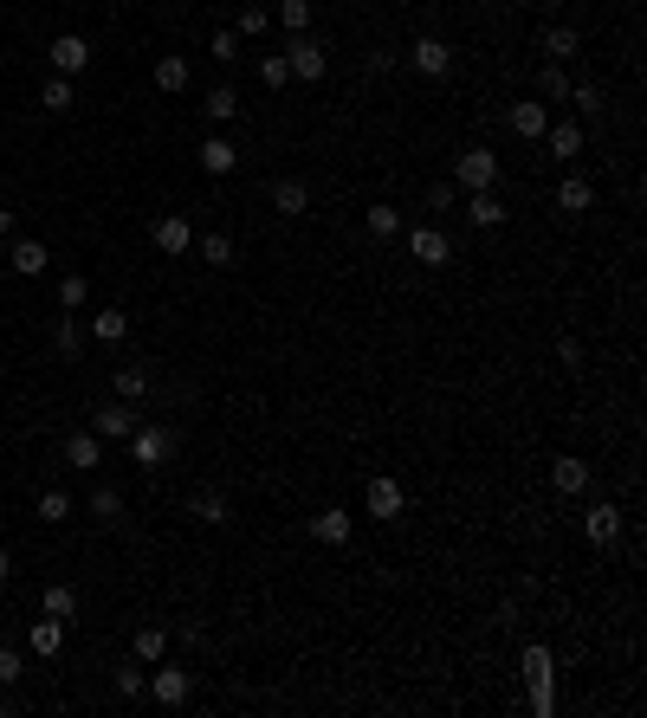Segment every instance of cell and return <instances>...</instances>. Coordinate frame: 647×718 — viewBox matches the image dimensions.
I'll list each match as a JSON object with an SVG mask.
<instances>
[{
  "label": "cell",
  "instance_id": "4fadbf2b",
  "mask_svg": "<svg viewBox=\"0 0 647 718\" xmlns=\"http://www.w3.org/2000/svg\"><path fill=\"white\" fill-rule=\"evenodd\" d=\"M408 253H415V266H447L453 246H447V233H440V227H415V233H408Z\"/></svg>",
  "mask_w": 647,
  "mask_h": 718
},
{
  "label": "cell",
  "instance_id": "8d00e7d4",
  "mask_svg": "<svg viewBox=\"0 0 647 718\" xmlns=\"http://www.w3.org/2000/svg\"><path fill=\"white\" fill-rule=\"evenodd\" d=\"M272 20H279L285 33H305V26H311V0H279V7H272Z\"/></svg>",
  "mask_w": 647,
  "mask_h": 718
},
{
  "label": "cell",
  "instance_id": "6da1fadb",
  "mask_svg": "<svg viewBox=\"0 0 647 718\" xmlns=\"http://www.w3.org/2000/svg\"><path fill=\"white\" fill-rule=\"evenodd\" d=\"M518 667H525V680H531V712L538 718H550L557 712V654H550V647H525V654H518Z\"/></svg>",
  "mask_w": 647,
  "mask_h": 718
},
{
  "label": "cell",
  "instance_id": "e0dca14e",
  "mask_svg": "<svg viewBox=\"0 0 647 718\" xmlns=\"http://www.w3.org/2000/svg\"><path fill=\"white\" fill-rule=\"evenodd\" d=\"M65 647V621H52V615H39L33 628H26V654H39V660H52Z\"/></svg>",
  "mask_w": 647,
  "mask_h": 718
},
{
  "label": "cell",
  "instance_id": "cb8c5ba5",
  "mask_svg": "<svg viewBox=\"0 0 647 718\" xmlns=\"http://www.w3.org/2000/svg\"><path fill=\"white\" fill-rule=\"evenodd\" d=\"M162 654H169V628H136V634H130V660H143V667H156Z\"/></svg>",
  "mask_w": 647,
  "mask_h": 718
},
{
  "label": "cell",
  "instance_id": "8992f818",
  "mask_svg": "<svg viewBox=\"0 0 647 718\" xmlns=\"http://www.w3.org/2000/svg\"><path fill=\"white\" fill-rule=\"evenodd\" d=\"M453 182H460L466 195H473V188H492V182H499V156H492L486 143H479V149H466V156L453 162Z\"/></svg>",
  "mask_w": 647,
  "mask_h": 718
},
{
  "label": "cell",
  "instance_id": "8fae6325",
  "mask_svg": "<svg viewBox=\"0 0 647 718\" xmlns=\"http://www.w3.org/2000/svg\"><path fill=\"white\" fill-rule=\"evenodd\" d=\"M363 505H369V518H402V505H408V492H402V479H369V492H363Z\"/></svg>",
  "mask_w": 647,
  "mask_h": 718
},
{
  "label": "cell",
  "instance_id": "f1b7e54d",
  "mask_svg": "<svg viewBox=\"0 0 647 718\" xmlns=\"http://www.w3.org/2000/svg\"><path fill=\"white\" fill-rule=\"evenodd\" d=\"M544 52H550V65L576 59V52H583V39H576V26H550V33H544Z\"/></svg>",
  "mask_w": 647,
  "mask_h": 718
},
{
  "label": "cell",
  "instance_id": "f6af8a7d",
  "mask_svg": "<svg viewBox=\"0 0 647 718\" xmlns=\"http://www.w3.org/2000/svg\"><path fill=\"white\" fill-rule=\"evenodd\" d=\"M26 680V654L20 647H0V686H20Z\"/></svg>",
  "mask_w": 647,
  "mask_h": 718
},
{
  "label": "cell",
  "instance_id": "ab89813d",
  "mask_svg": "<svg viewBox=\"0 0 647 718\" xmlns=\"http://www.w3.org/2000/svg\"><path fill=\"white\" fill-rule=\"evenodd\" d=\"M259 85H266V91L292 85V65H285V52H266V59H259Z\"/></svg>",
  "mask_w": 647,
  "mask_h": 718
},
{
  "label": "cell",
  "instance_id": "681fc988",
  "mask_svg": "<svg viewBox=\"0 0 647 718\" xmlns=\"http://www.w3.org/2000/svg\"><path fill=\"white\" fill-rule=\"evenodd\" d=\"M0 240H13V207H0Z\"/></svg>",
  "mask_w": 647,
  "mask_h": 718
},
{
  "label": "cell",
  "instance_id": "484cf974",
  "mask_svg": "<svg viewBox=\"0 0 647 718\" xmlns=\"http://www.w3.org/2000/svg\"><path fill=\"white\" fill-rule=\"evenodd\" d=\"M188 518L195 524H227V492H188Z\"/></svg>",
  "mask_w": 647,
  "mask_h": 718
},
{
  "label": "cell",
  "instance_id": "277c9868",
  "mask_svg": "<svg viewBox=\"0 0 647 718\" xmlns=\"http://www.w3.org/2000/svg\"><path fill=\"white\" fill-rule=\"evenodd\" d=\"M188 693H195V673L156 660V673H149V699H156V706H188Z\"/></svg>",
  "mask_w": 647,
  "mask_h": 718
},
{
  "label": "cell",
  "instance_id": "836d02e7",
  "mask_svg": "<svg viewBox=\"0 0 647 718\" xmlns=\"http://www.w3.org/2000/svg\"><path fill=\"white\" fill-rule=\"evenodd\" d=\"M91 518H98V524H123V492L117 486H98V492H91Z\"/></svg>",
  "mask_w": 647,
  "mask_h": 718
},
{
  "label": "cell",
  "instance_id": "ac0fdd59",
  "mask_svg": "<svg viewBox=\"0 0 647 718\" xmlns=\"http://www.w3.org/2000/svg\"><path fill=\"white\" fill-rule=\"evenodd\" d=\"M550 486H557L563 499H576V492H589V460H576V453H563V460L550 466Z\"/></svg>",
  "mask_w": 647,
  "mask_h": 718
},
{
  "label": "cell",
  "instance_id": "5b68a950",
  "mask_svg": "<svg viewBox=\"0 0 647 718\" xmlns=\"http://www.w3.org/2000/svg\"><path fill=\"white\" fill-rule=\"evenodd\" d=\"M46 59H52V72H59V78H78V72H91V39L85 33H59L46 46Z\"/></svg>",
  "mask_w": 647,
  "mask_h": 718
},
{
  "label": "cell",
  "instance_id": "52a82bcc",
  "mask_svg": "<svg viewBox=\"0 0 647 718\" xmlns=\"http://www.w3.org/2000/svg\"><path fill=\"white\" fill-rule=\"evenodd\" d=\"M130 427H136V408L123 402V395L91 408V434H98V440H130Z\"/></svg>",
  "mask_w": 647,
  "mask_h": 718
},
{
  "label": "cell",
  "instance_id": "ffe728a7",
  "mask_svg": "<svg viewBox=\"0 0 647 718\" xmlns=\"http://www.w3.org/2000/svg\"><path fill=\"white\" fill-rule=\"evenodd\" d=\"M195 156H201V169H208V175H233V169H240V149H233L227 136H208Z\"/></svg>",
  "mask_w": 647,
  "mask_h": 718
},
{
  "label": "cell",
  "instance_id": "7dc6e473",
  "mask_svg": "<svg viewBox=\"0 0 647 718\" xmlns=\"http://www.w3.org/2000/svg\"><path fill=\"white\" fill-rule=\"evenodd\" d=\"M557 363H563V369H583V343H576V337H557Z\"/></svg>",
  "mask_w": 647,
  "mask_h": 718
},
{
  "label": "cell",
  "instance_id": "c3c4849f",
  "mask_svg": "<svg viewBox=\"0 0 647 718\" xmlns=\"http://www.w3.org/2000/svg\"><path fill=\"white\" fill-rule=\"evenodd\" d=\"M428 207H434V214H447V207H453V188L434 182V188H428Z\"/></svg>",
  "mask_w": 647,
  "mask_h": 718
},
{
  "label": "cell",
  "instance_id": "d6a6232c",
  "mask_svg": "<svg viewBox=\"0 0 647 718\" xmlns=\"http://www.w3.org/2000/svg\"><path fill=\"white\" fill-rule=\"evenodd\" d=\"M110 686H117L123 699H143V686H149V673H143V660H123L117 673H110Z\"/></svg>",
  "mask_w": 647,
  "mask_h": 718
},
{
  "label": "cell",
  "instance_id": "5bb4252c",
  "mask_svg": "<svg viewBox=\"0 0 647 718\" xmlns=\"http://www.w3.org/2000/svg\"><path fill=\"white\" fill-rule=\"evenodd\" d=\"M46 266H52L46 240H13V246H7V272H20V279H39Z\"/></svg>",
  "mask_w": 647,
  "mask_h": 718
},
{
  "label": "cell",
  "instance_id": "d590c367",
  "mask_svg": "<svg viewBox=\"0 0 647 718\" xmlns=\"http://www.w3.org/2000/svg\"><path fill=\"white\" fill-rule=\"evenodd\" d=\"M369 233H376V240H395V233H402V207L376 201V207H369Z\"/></svg>",
  "mask_w": 647,
  "mask_h": 718
},
{
  "label": "cell",
  "instance_id": "7a4b0ae2",
  "mask_svg": "<svg viewBox=\"0 0 647 718\" xmlns=\"http://www.w3.org/2000/svg\"><path fill=\"white\" fill-rule=\"evenodd\" d=\"M130 460L143 466V473L169 466V460H175V427H149V421H136V427H130Z\"/></svg>",
  "mask_w": 647,
  "mask_h": 718
},
{
  "label": "cell",
  "instance_id": "b9f144b4",
  "mask_svg": "<svg viewBox=\"0 0 647 718\" xmlns=\"http://www.w3.org/2000/svg\"><path fill=\"white\" fill-rule=\"evenodd\" d=\"M117 395H123V402H143V395H149V369H117Z\"/></svg>",
  "mask_w": 647,
  "mask_h": 718
},
{
  "label": "cell",
  "instance_id": "9a60e30c",
  "mask_svg": "<svg viewBox=\"0 0 647 718\" xmlns=\"http://www.w3.org/2000/svg\"><path fill=\"white\" fill-rule=\"evenodd\" d=\"M589 207H596V182H589V175H563L557 182V214H589Z\"/></svg>",
  "mask_w": 647,
  "mask_h": 718
},
{
  "label": "cell",
  "instance_id": "f907efd6",
  "mask_svg": "<svg viewBox=\"0 0 647 718\" xmlns=\"http://www.w3.org/2000/svg\"><path fill=\"white\" fill-rule=\"evenodd\" d=\"M7 576H13V557H7V550H0V583H7Z\"/></svg>",
  "mask_w": 647,
  "mask_h": 718
},
{
  "label": "cell",
  "instance_id": "f546056e",
  "mask_svg": "<svg viewBox=\"0 0 647 718\" xmlns=\"http://www.w3.org/2000/svg\"><path fill=\"white\" fill-rule=\"evenodd\" d=\"M201 110H208V123H233V117H240V91H233V85H214Z\"/></svg>",
  "mask_w": 647,
  "mask_h": 718
},
{
  "label": "cell",
  "instance_id": "9c48e42d",
  "mask_svg": "<svg viewBox=\"0 0 647 718\" xmlns=\"http://www.w3.org/2000/svg\"><path fill=\"white\" fill-rule=\"evenodd\" d=\"M583 537H589L596 550H609L615 537H622V505H609V499L589 505V512H583Z\"/></svg>",
  "mask_w": 647,
  "mask_h": 718
},
{
  "label": "cell",
  "instance_id": "816d5d0a",
  "mask_svg": "<svg viewBox=\"0 0 647 718\" xmlns=\"http://www.w3.org/2000/svg\"><path fill=\"white\" fill-rule=\"evenodd\" d=\"M0 279H7V253H0Z\"/></svg>",
  "mask_w": 647,
  "mask_h": 718
},
{
  "label": "cell",
  "instance_id": "3957f363",
  "mask_svg": "<svg viewBox=\"0 0 647 718\" xmlns=\"http://www.w3.org/2000/svg\"><path fill=\"white\" fill-rule=\"evenodd\" d=\"M285 65H292V78H305V85H318L330 72V52L318 46L311 33H292V46H285Z\"/></svg>",
  "mask_w": 647,
  "mask_h": 718
},
{
  "label": "cell",
  "instance_id": "44dd1931",
  "mask_svg": "<svg viewBox=\"0 0 647 718\" xmlns=\"http://www.w3.org/2000/svg\"><path fill=\"white\" fill-rule=\"evenodd\" d=\"M272 207H279L285 220L311 214V188H305V182H292V175H285V182H272Z\"/></svg>",
  "mask_w": 647,
  "mask_h": 718
},
{
  "label": "cell",
  "instance_id": "1f68e13d",
  "mask_svg": "<svg viewBox=\"0 0 647 718\" xmlns=\"http://www.w3.org/2000/svg\"><path fill=\"white\" fill-rule=\"evenodd\" d=\"M195 253H201V266H214V272H227V266H233V240H227V233H201Z\"/></svg>",
  "mask_w": 647,
  "mask_h": 718
},
{
  "label": "cell",
  "instance_id": "4dcf8cb0",
  "mask_svg": "<svg viewBox=\"0 0 647 718\" xmlns=\"http://www.w3.org/2000/svg\"><path fill=\"white\" fill-rule=\"evenodd\" d=\"M78 104V91H72V78H46V91H39V110H52V117H65V110Z\"/></svg>",
  "mask_w": 647,
  "mask_h": 718
},
{
  "label": "cell",
  "instance_id": "f35d334b",
  "mask_svg": "<svg viewBox=\"0 0 647 718\" xmlns=\"http://www.w3.org/2000/svg\"><path fill=\"white\" fill-rule=\"evenodd\" d=\"M570 104L583 110V117H602V110H609V104H602V85H596V78H583V85H570Z\"/></svg>",
  "mask_w": 647,
  "mask_h": 718
},
{
  "label": "cell",
  "instance_id": "bcb514c9",
  "mask_svg": "<svg viewBox=\"0 0 647 718\" xmlns=\"http://www.w3.org/2000/svg\"><path fill=\"white\" fill-rule=\"evenodd\" d=\"M208 52H214L220 65H233V59H240V33H214V46H208Z\"/></svg>",
  "mask_w": 647,
  "mask_h": 718
},
{
  "label": "cell",
  "instance_id": "60d3db41",
  "mask_svg": "<svg viewBox=\"0 0 647 718\" xmlns=\"http://www.w3.org/2000/svg\"><path fill=\"white\" fill-rule=\"evenodd\" d=\"M52 350H59V356H78V350H85V330H78V317H72V311H65V324L52 330Z\"/></svg>",
  "mask_w": 647,
  "mask_h": 718
},
{
  "label": "cell",
  "instance_id": "2e32d148",
  "mask_svg": "<svg viewBox=\"0 0 647 718\" xmlns=\"http://www.w3.org/2000/svg\"><path fill=\"white\" fill-rule=\"evenodd\" d=\"M65 466H72V473H91V466H104V440L98 434H65Z\"/></svg>",
  "mask_w": 647,
  "mask_h": 718
},
{
  "label": "cell",
  "instance_id": "603a6c76",
  "mask_svg": "<svg viewBox=\"0 0 647 718\" xmlns=\"http://www.w3.org/2000/svg\"><path fill=\"white\" fill-rule=\"evenodd\" d=\"M39 615L72 621V615H78V589H72V583H46V589H39Z\"/></svg>",
  "mask_w": 647,
  "mask_h": 718
},
{
  "label": "cell",
  "instance_id": "30bf717a",
  "mask_svg": "<svg viewBox=\"0 0 647 718\" xmlns=\"http://www.w3.org/2000/svg\"><path fill=\"white\" fill-rule=\"evenodd\" d=\"M149 240H156V253H169V259L195 253V227H188L182 214H162V220H156V233H149Z\"/></svg>",
  "mask_w": 647,
  "mask_h": 718
},
{
  "label": "cell",
  "instance_id": "7c38bea8",
  "mask_svg": "<svg viewBox=\"0 0 647 718\" xmlns=\"http://www.w3.org/2000/svg\"><path fill=\"white\" fill-rule=\"evenodd\" d=\"M505 117H512V136H525V143H538V136L550 130V104H544V98H525V104H512Z\"/></svg>",
  "mask_w": 647,
  "mask_h": 718
},
{
  "label": "cell",
  "instance_id": "83f0119b",
  "mask_svg": "<svg viewBox=\"0 0 647 718\" xmlns=\"http://www.w3.org/2000/svg\"><path fill=\"white\" fill-rule=\"evenodd\" d=\"M91 337L98 343H123L130 337V311H91Z\"/></svg>",
  "mask_w": 647,
  "mask_h": 718
},
{
  "label": "cell",
  "instance_id": "7402d4cb",
  "mask_svg": "<svg viewBox=\"0 0 647 718\" xmlns=\"http://www.w3.org/2000/svg\"><path fill=\"white\" fill-rule=\"evenodd\" d=\"M311 537H318V544H350V512H343V505H324V512L311 518Z\"/></svg>",
  "mask_w": 647,
  "mask_h": 718
},
{
  "label": "cell",
  "instance_id": "74e56055",
  "mask_svg": "<svg viewBox=\"0 0 647 718\" xmlns=\"http://www.w3.org/2000/svg\"><path fill=\"white\" fill-rule=\"evenodd\" d=\"M538 91H544V104H570V78H563V65H544Z\"/></svg>",
  "mask_w": 647,
  "mask_h": 718
},
{
  "label": "cell",
  "instance_id": "d6986e66",
  "mask_svg": "<svg viewBox=\"0 0 647 718\" xmlns=\"http://www.w3.org/2000/svg\"><path fill=\"white\" fill-rule=\"evenodd\" d=\"M544 143H550V156H557V162H576V156H583V123H570V117L550 123Z\"/></svg>",
  "mask_w": 647,
  "mask_h": 718
},
{
  "label": "cell",
  "instance_id": "4316f807",
  "mask_svg": "<svg viewBox=\"0 0 647 718\" xmlns=\"http://www.w3.org/2000/svg\"><path fill=\"white\" fill-rule=\"evenodd\" d=\"M156 91H188V59L182 52H162L156 59Z\"/></svg>",
  "mask_w": 647,
  "mask_h": 718
},
{
  "label": "cell",
  "instance_id": "d4e9b609",
  "mask_svg": "<svg viewBox=\"0 0 647 718\" xmlns=\"http://www.w3.org/2000/svg\"><path fill=\"white\" fill-rule=\"evenodd\" d=\"M466 220H473V227H499V220H505V201L492 195V188H473V201H466Z\"/></svg>",
  "mask_w": 647,
  "mask_h": 718
},
{
  "label": "cell",
  "instance_id": "e575fe53",
  "mask_svg": "<svg viewBox=\"0 0 647 718\" xmlns=\"http://www.w3.org/2000/svg\"><path fill=\"white\" fill-rule=\"evenodd\" d=\"M65 518H72V492L46 486V492H39V524H65Z\"/></svg>",
  "mask_w": 647,
  "mask_h": 718
},
{
  "label": "cell",
  "instance_id": "ee69618b",
  "mask_svg": "<svg viewBox=\"0 0 647 718\" xmlns=\"http://www.w3.org/2000/svg\"><path fill=\"white\" fill-rule=\"evenodd\" d=\"M266 26H272V13H266V7H240V20H233V33H240V39H259Z\"/></svg>",
  "mask_w": 647,
  "mask_h": 718
},
{
  "label": "cell",
  "instance_id": "ba28073f",
  "mask_svg": "<svg viewBox=\"0 0 647 718\" xmlns=\"http://www.w3.org/2000/svg\"><path fill=\"white\" fill-rule=\"evenodd\" d=\"M408 59H415L421 78H447L453 72V46H447V39H434V33H421L415 46H408Z\"/></svg>",
  "mask_w": 647,
  "mask_h": 718
},
{
  "label": "cell",
  "instance_id": "7bdbcfd3",
  "mask_svg": "<svg viewBox=\"0 0 647 718\" xmlns=\"http://www.w3.org/2000/svg\"><path fill=\"white\" fill-rule=\"evenodd\" d=\"M85 298H91V285L78 279V272H65V279H59V305L65 311H85Z\"/></svg>",
  "mask_w": 647,
  "mask_h": 718
}]
</instances>
